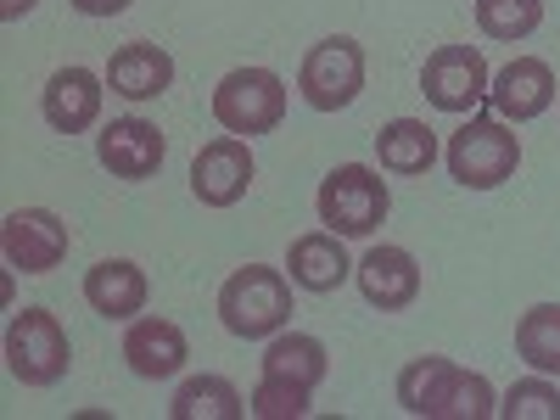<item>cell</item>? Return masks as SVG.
I'll return each instance as SVG.
<instances>
[{"instance_id": "cell-17", "label": "cell", "mask_w": 560, "mask_h": 420, "mask_svg": "<svg viewBox=\"0 0 560 420\" xmlns=\"http://www.w3.org/2000/svg\"><path fill=\"white\" fill-rule=\"evenodd\" d=\"M174 84V57L152 39H129L107 57V90L124 102H158Z\"/></svg>"}, {"instance_id": "cell-7", "label": "cell", "mask_w": 560, "mask_h": 420, "mask_svg": "<svg viewBox=\"0 0 560 420\" xmlns=\"http://www.w3.org/2000/svg\"><path fill=\"white\" fill-rule=\"evenodd\" d=\"M298 90H303V102L314 113L353 107L359 90H364V45L348 39V34H331V39L308 45V57L298 68Z\"/></svg>"}, {"instance_id": "cell-12", "label": "cell", "mask_w": 560, "mask_h": 420, "mask_svg": "<svg viewBox=\"0 0 560 420\" xmlns=\"http://www.w3.org/2000/svg\"><path fill=\"white\" fill-rule=\"evenodd\" d=\"M163 158H168V140H163V129L152 124V118H113V124H102V135H96V163L113 174V179H129V185H140V179H152L158 168H163Z\"/></svg>"}, {"instance_id": "cell-13", "label": "cell", "mask_w": 560, "mask_h": 420, "mask_svg": "<svg viewBox=\"0 0 560 420\" xmlns=\"http://www.w3.org/2000/svg\"><path fill=\"white\" fill-rule=\"evenodd\" d=\"M102 107H107V73H90V68H57L39 90V113L57 135H84L102 124Z\"/></svg>"}, {"instance_id": "cell-14", "label": "cell", "mask_w": 560, "mask_h": 420, "mask_svg": "<svg viewBox=\"0 0 560 420\" xmlns=\"http://www.w3.org/2000/svg\"><path fill=\"white\" fill-rule=\"evenodd\" d=\"M353 280H359V298L382 314H404L415 298H420V264L409 247H370L359 264H353Z\"/></svg>"}, {"instance_id": "cell-16", "label": "cell", "mask_w": 560, "mask_h": 420, "mask_svg": "<svg viewBox=\"0 0 560 420\" xmlns=\"http://www.w3.org/2000/svg\"><path fill=\"white\" fill-rule=\"evenodd\" d=\"M287 275L298 292H342L353 280V258H348V236H337V230H308V236H298L287 247Z\"/></svg>"}, {"instance_id": "cell-5", "label": "cell", "mask_w": 560, "mask_h": 420, "mask_svg": "<svg viewBox=\"0 0 560 420\" xmlns=\"http://www.w3.org/2000/svg\"><path fill=\"white\" fill-rule=\"evenodd\" d=\"M287 79L275 68H230L219 84H213V118L224 135H275L287 124Z\"/></svg>"}, {"instance_id": "cell-10", "label": "cell", "mask_w": 560, "mask_h": 420, "mask_svg": "<svg viewBox=\"0 0 560 420\" xmlns=\"http://www.w3.org/2000/svg\"><path fill=\"white\" fill-rule=\"evenodd\" d=\"M73 247V230L51 213V208H12L7 224H0V253H7V269L23 275H51Z\"/></svg>"}, {"instance_id": "cell-22", "label": "cell", "mask_w": 560, "mask_h": 420, "mask_svg": "<svg viewBox=\"0 0 560 420\" xmlns=\"http://www.w3.org/2000/svg\"><path fill=\"white\" fill-rule=\"evenodd\" d=\"M516 359L560 382V303H533L516 319Z\"/></svg>"}, {"instance_id": "cell-18", "label": "cell", "mask_w": 560, "mask_h": 420, "mask_svg": "<svg viewBox=\"0 0 560 420\" xmlns=\"http://www.w3.org/2000/svg\"><path fill=\"white\" fill-rule=\"evenodd\" d=\"M147 298H152V280L135 258H102L84 269V303L96 308L102 319H135L147 314Z\"/></svg>"}, {"instance_id": "cell-2", "label": "cell", "mask_w": 560, "mask_h": 420, "mask_svg": "<svg viewBox=\"0 0 560 420\" xmlns=\"http://www.w3.org/2000/svg\"><path fill=\"white\" fill-rule=\"evenodd\" d=\"M219 325L236 342H269L292 325V275L269 264H242L219 287Z\"/></svg>"}, {"instance_id": "cell-23", "label": "cell", "mask_w": 560, "mask_h": 420, "mask_svg": "<svg viewBox=\"0 0 560 420\" xmlns=\"http://www.w3.org/2000/svg\"><path fill=\"white\" fill-rule=\"evenodd\" d=\"M477 28L499 45H522L544 28V0H477Z\"/></svg>"}, {"instance_id": "cell-27", "label": "cell", "mask_w": 560, "mask_h": 420, "mask_svg": "<svg viewBox=\"0 0 560 420\" xmlns=\"http://www.w3.org/2000/svg\"><path fill=\"white\" fill-rule=\"evenodd\" d=\"M34 7H39V0H0V23H23Z\"/></svg>"}, {"instance_id": "cell-4", "label": "cell", "mask_w": 560, "mask_h": 420, "mask_svg": "<svg viewBox=\"0 0 560 420\" xmlns=\"http://www.w3.org/2000/svg\"><path fill=\"white\" fill-rule=\"evenodd\" d=\"M314 213H319L325 230H337V236L359 242V236H376V230L387 224L393 191H387L382 168H370V163H337L331 174L319 179Z\"/></svg>"}, {"instance_id": "cell-9", "label": "cell", "mask_w": 560, "mask_h": 420, "mask_svg": "<svg viewBox=\"0 0 560 420\" xmlns=\"http://www.w3.org/2000/svg\"><path fill=\"white\" fill-rule=\"evenodd\" d=\"M258 179V163H253V140L242 135H219L191 158V197L202 208H236Z\"/></svg>"}, {"instance_id": "cell-15", "label": "cell", "mask_w": 560, "mask_h": 420, "mask_svg": "<svg viewBox=\"0 0 560 420\" xmlns=\"http://www.w3.org/2000/svg\"><path fill=\"white\" fill-rule=\"evenodd\" d=\"M124 359L140 382H174L185 359H191V342H185V331L174 319L163 314H135L129 331H124Z\"/></svg>"}, {"instance_id": "cell-21", "label": "cell", "mask_w": 560, "mask_h": 420, "mask_svg": "<svg viewBox=\"0 0 560 420\" xmlns=\"http://www.w3.org/2000/svg\"><path fill=\"white\" fill-rule=\"evenodd\" d=\"M174 420H242L247 415V398L236 382L224 376H185L174 404H168Z\"/></svg>"}, {"instance_id": "cell-26", "label": "cell", "mask_w": 560, "mask_h": 420, "mask_svg": "<svg viewBox=\"0 0 560 420\" xmlns=\"http://www.w3.org/2000/svg\"><path fill=\"white\" fill-rule=\"evenodd\" d=\"M68 7H73L79 18H118V12L135 7V0H68Z\"/></svg>"}, {"instance_id": "cell-6", "label": "cell", "mask_w": 560, "mask_h": 420, "mask_svg": "<svg viewBox=\"0 0 560 420\" xmlns=\"http://www.w3.org/2000/svg\"><path fill=\"white\" fill-rule=\"evenodd\" d=\"M7 370L23 387H57L73 370L68 325L51 308H18L7 319Z\"/></svg>"}, {"instance_id": "cell-19", "label": "cell", "mask_w": 560, "mask_h": 420, "mask_svg": "<svg viewBox=\"0 0 560 420\" xmlns=\"http://www.w3.org/2000/svg\"><path fill=\"white\" fill-rule=\"evenodd\" d=\"M438 129L427 118H393L382 124L376 135V158H382V174H398V179H420V174H432L438 163Z\"/></svg>"}, {"instance_id": "cell-8", "label": "cell", "mask_w": 560, "mask_h": 420, "mask_svg": "<svg viewBox=\"0 0 560 420\" xmlns=\"http://www.w3.org/2000/svg\"><path fill=\"white\" fill-rule=\"evenodd\" d=\"M488 79H493V68L477 45H438L427 68H420V96L448 118H471L488 102Z\"/></svg>"}, {"instance_id": "cell-1", "label": "cell", "mask_w": 560, "mask_h": 420, "mask_svg": "<svg viewBox=\"0 0 560 420\" xmlns=\"http://www.w3.org/2000/svg\"><path fill=\"white\" fill-rule=\"evenodd\" d=\"M398 404L415 420H488L499 415V393L488 387V376L465 370L443 353H420L398 370Z\"/></svg>"}, {"instance_id": "cell-20", "label": "cell", "mask_w": 560, "mask_h": 420, "mask_svg": "<svg viewBox=\"0 0 560 420\" xmlns=\"http://www.w3.org/2000/svg\"><path fill=\"white\" fill-rule=\"evenodd\" d=\"M264 376H280V382H298V387H319L325 376H331V353H325V342L319 337H308V331H275L269 342H264Z\"/></svg>"}, {"instance_id": "cell-11", "label": "cell", "mask_w": 560, "mask_h": 420, "mask_svg": "<svg viewBox=\"0 0 560 420\" xmlns=\"http://www.w3.org/2000/svg\"><path fill=\"white\" fill-rule=\"evenodd\" d=\"M555 102H560V84H555V68L544 57H516L488 79V107L504 124H533Z\"/></svg>"}, {"instance_id": "cell-24", "label": "cell", "mask_w": 560, "mask_h": 420, "mask_svg": "<svg viewBox=\"0 0 560 420\" xmlns=\"http://www.w3.org/2000/svg\"><path fill=\"white\" fill-rule=\"evenodd\" d=\"M499 415L504 420H560V382L533 370L527 382H516V387L499 398Z\"/></svg>"}, {"instance_id": "cell-3", "label": "cell", "mask_w": 560, "mask_h": 420, "mask_svg": "<svg viewBox=\"0 0 560 420\" xmlns=\"http://www.w3.org/2000/svg\"><path fill=\"white\" fill-rule=\"evenodd\" d=\"M448 179L465 191H499V185L522 168V135L516 124H504L493 113H471L443 147Z\"/></svg>"}, {"instance_id": "cell-25", "label": "cell", "mask_w": 560, "mask_h": 420, "mask_svg": "<svg viewBox=\"0 0 560 420\" xmlns=\"http://www.w3.org/2000/svg\"><path fill=\"white\" fill-rule=\"evenodd\" d=\"M308 404H314L308 387L280 382V376H258V387L247 393V415H258V420H303Z\"/></svg>"}]
</instances>
